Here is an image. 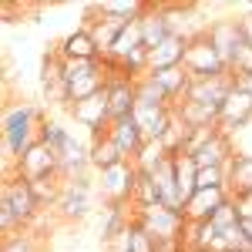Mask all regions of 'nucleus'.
<instances>
[{
  "mask_svg": "<svg viewBox=\"0 0 252 252\" xmlns=\"http://www.w3.org/2000/svg\"><path fill=\"white\" fill-rule=\"evenodd\" d=\"M37 198L31 192V182L24 178H7L3 185V202H0V225L3 235H17L34 215H37Z\"/></svg>",
  "mask_w": 252,
  "mask_h": 252,
  "instance_id": "obj_1",
  "label": "nucleus"
},
{
  "mask_svg": "<svg viewBox=\"0 0 252 252\" xmlns=\"http://www.w3.org/2000/svg\"><path fill=\"white\" fill-rule=\"evenodd\" d=\"M37 121H40V115L34 104H14L7 111V118H3V148L14 158H20L31 145L40 141V128L44 125H37Z\"/></svg>",
  "mask_w": 252,
  "mask_h": 252,
  "instance_id": "obj_2",
  "label": "nucleus"
},
{
  "mask_svg": "<svg viewBox=\"0 0 252 252\" xmlns=\"http://www.w3.org/2000/svg\"><path fill=\"white\" fill-rule=\"evenodd\" d=\"M135 222L155 239L158 246H165V242H185V235H182L189 229L185 212H172L165 205H145V209H138Z\"/></svg>",
  "mask_w": 252,
  "mask_h": 252,
  "instance_id": "obj_3",
  "label": "nucleus"
},
{
  "mask_svg": "<svg viewBox=\"0 0 252 252\" xmlns=\"http://www.w3.org/2000/svg\"><path fill=\"white\" fill-rule=\"evenodd\" d=\"M182 67L192 74V81H205V78H222V74H229V67H225L222 54L215 51V44L209 40L205 31L195 34V37L189 40V51H185Z\"/></svg>",
  "mask_w": 252,
  "mask_h": 252,
  "instance_id": "obj_4",
  "label": "nucleus"
},
{
  "mask_svg": "<svg viewBox=\"0 0 252 252\" xmlns=\"http://www.w3.org/2000/svg\"><path fill=\"white\" fill-rule=\"evenodd\" d=\"M235 84H239V81H235L232 74H222V78H205V81H192V88H189L185 101H192V104H198V108H205V111H212V115L219 118V111H222V104H225V97L232 94Z\"/></svg>",
  "mask_w": 252,
  "mask_h": 252,
  "instance_id": "obj_5",
  "label": "nucleus"
},
{
  "mask_svg": "<svg viewBox=\"0 0 252 252\" xmlns=\"http://www.w3.org/2000/svg\"><path fill=\"white\" fill-rule=\"evenodd\" d=\"M135 185H138L135 161H121L115 168L101 172V195L108 198V205H125L128 198H135Z\"/></svg>",
  "mask_w": 252,
  "mask_h": 252,
  "instance_id": "obj_6",
  "label": "nucleus"
},
{
  "mask_svg": "<svg viewBox=\"0 0 252 252\" xmlns=\"http://www.w3.org/2000/svg\"><path fill=\"white\" fill-rule=\"evenodd\" d=\"M58 172V155L44 145V141H37V145H31L24 155L17 158V178H24V182H37V178H54Z\"/></svg>",
  "mask_w": 252,
  "mask_h": 252,
  "instance_id": "obj_7",
  "label": "nucleus"
},
{
  "mask_svg": "<svg viewBox=\"0 0 252 252\" xmlns=\"http://www.w3.org/2000/svg\"><path fill=\"white\" fill-rule=\"evenodd\" d=\"M252 118V94L246 88H239L235 84L232 94L225 97V104H222V111H219V131L222 135H229V131H239V128H246Z\"/></svg>",
  "mask_w": 252,
  "mask_h": 252,
  "instance_id": "obj_8",
  "label": "nucleus"
},
{
  "mask_svg": "<svg viewBox=\"0 0 252 252\" xmlns=\"http://www.w3.org/2000/svg\"><path fill=\"white\" fill-rule=\"evenodd\" d=\"M58 209L64 219H84L91 212V182H88V175L64 182V195H61Z\"/></svg>",
  "mask_w": 252,
  "mask_h": 252,
  "instance_id": "obj_9",
  "label": "nucleus"
},
{
  "mask_svg": "<svg viewBox=\"0 0 252 252\" xmlns=\"http://www.w3.org/2000/svg\"><path fill=\"white\" fill-rule=\"evenodd\" d=\"M192 161L198 165V168H225V165L232 161V145H229V135H222V131L215 128L212 135H209L192 152Z\"/></svg>",
  "mask_w": 252,
  "mask_h": 252,
  "instance_id": "obj_10",
  "label": "nucleus"
},
{
  "mask_svg": "<svg viewBox=\"0 0 252 252\" xmlns=\"http://www.w3.org/2000/svg\"><path fill=\"white\" fill-rule=\"evenodd\" d=\"M229 202L225 189H195V195L185 202V219L189 222H212V215Z\"/></svg>",
  "mask_w": 252,
  "mask_h": 252,
  "instance_id": "obj_11",
  "label": "nucleus"
},
{
  "mask_svg": "<svg viewBox=\"0 0 252 252\" xmlns=\"http://www.w3.org/2000/svg\"><path fill=\"white\" fill-rule=\"evenodd\" d=\"M205 34H209V40L215 44V51L222 54L225 67L232 64V58L239 54V47L246 44V37H242V27H239V17H235V20H219V24H212Z\"/></svg>",
  "mask_w": 252,
  "mask_h": 252,
  "instance_id": "obj_12",
  "label": "nucleus"
},
{
  "mask_svg": "<svg viewBox=\"0 0 252 252\" xmlns=\"http://www.w3.org/2000/svg\"><path fill=\"white\" fill-rule=\"evenodd\" d=\"M225 192L232 202H246L252 195V155H232L225 165Z\"/></svg>",
  "mask_w": 252,
  "mask_h": 252,
  "instance_id": "obj_13",
  "label": "nucleus"
},
{
  "mask_svg": "<svg viewBox=\"0 0 252 252\" xmlns=\"http://www.w3.org/2000/svg\"><path fill=\"white\" fill-rule=\"evenodd\" d=\"M189 40L192 37H168L161 40L155 51H148V74H155V71H168V67H182V61H185V51H189Z\"/></svg>",
  "mask_w": 252,
  "mask_h": 252,
  "instance_id": "obj_14",
  "label": "nucleus"
},
{
  "mask_svg": "<svg viewBox=\"0 0 252 252\" xmlns=\"http://www.w3.org/2000/svg\"><path fill=\"white\" fill-rule=\"evenodd\" d=\"M108 138L118 145V152L128 158V161H131V158L141 152V145H145V135H141V128H138L135 115H131V118H121V121H111Z\"/></svg>",
  "mask_w": 252,
  "mask_h": 252,
  "instance_id": "obj_15",
  "label": "nucleus"
},
{
  "mask_svg": "<svg viewBox=\"0 0 252 252\" xmlns=\"http://www.w3.org/2000/svg\"><path fill=\"white\" fill-rule=\"evenodd\" d=\"M135 121L141 128V135H145V141H158L172 128L175 111L172 108H135Z\"/></svg>",
  "mask_w": 252,
  "mask_h": 252,
  "instance_id": "obj_16",
  "label": "nucleus"
},
{
  "mask_svg": "<svg viewBox=\"0 0 252 252\" xmlns=\"http://www.w3.org/2000/svg\"><path fill=\"white\" fill-rule=\"evenodd\" d=\"M138 27H141V44H145V51H155L161 40L172 37L168 20H165V14H161V7H152V3H148V10L138 17Z\"/></svg>",
  "mask_w": 252,
  "mask_h": 252,
  "instance_id": "obj_17",
  "label": "nucleus"
},
{
  "mask_svg": "<svg viewBox=\"0 0 252 252\" xmlns=\"http://www.w3.org/2000/svg\"><path fill=\"white\" fill-rule=\"evenodd\" d=\"M58 54L64 61H101V58H104V54H101V47L94 44V37H91L88 31H78V34L64 37V44H61Z\"/></svg>",
  "mask_w": 252,
  "mask_h": 252,
  "instance_id": "obj_18",
  "label": "nucleus"
},
{
  "mask_svg": "<svg viewBox=\"0 0 252 252\" xmlns=\"http://www.w3.org/2000/svg\"><path fill=\"white\" fill-rule=\"evenodd\" d=\"M155 84L168 94V101L175 104V97H185L189 94V88H192V74L185 71V67H168V71H155L152 74Z\"/></svg>",
  "mask_w": 252,
  "mask_h": 252,
  "instance_id": "obj_19",
  "label": "nucleus"
},
{
  "mask_svg": "<svg viewBox=\"0 0 252 252\" xmlns=\"http://www.w3.org/2000/svg\"><path fill=\"white\" fill-rule=\"evenodd\" d=\"M88 161H91V168L108 172V168H115V165L128 161V158L121 155V152H118V145L104 135V138H97V141H91V145H88Z\"/></svg>",
  "mask_w": 252,
  "mask_h": 252,
  "instance_id": "obj_20",
  "label": "nucleus"
},
{
  "mask_svg": "<svg viewBox=\"0 0 252 252\" xmlns=\"http://www.w3.org/2000/svg\"><path fill=\"white\" fill-rule=\"evenodd\" d=\"M135 94H138V108H172L168 94L155 84L152 74H145V78L135 81Z\"/></svg>",
  "mask_w": 252,
  "mask_h": 252,
  "instance_id": "obj_21",
  "label": "nucleus"
},
{
  "mask_svg": "<svg viewBox=\"0 0 252 252\" xmlns=\"http://www.w3.org/2000/svg\"><path fill=\"white\" fill-rule=\"evenodd\" d=\"M239 222H242V205H239V202H232V198H229V202H225V205L212 215V225L219 229V232L232 229V225H239Z\"/></svg>",
  "mask_w": 252,
  "mask_h": 252,
  "instance_id": "obj_22",
  "label": "nucleus"
},
{
  "mask_svg": "<svg viewBox=\"0 0 252 252\" xmlns=\"http://www.w3.org/2000/svg\"><path fill=\"white\" fill-rule=\"evenodd\" d=\"M3 252H37V246H34L31 235L17 232V235H7L3 239Z\"/></svg>",
  "mask_w": 252,
  "mask_h": 252,
  "instance_id": "obj_23",
  "label": "nucleus"
},
{
  "mask_svg": "<svg viewBox=\"0 0 252 252\" xmlns=\"http://www.w3.org/2000/svg\"><path fill=\"white\" fill-rule=\"evenodd\" d=\"M239 27H242V37H246V44L252 47V14H242V17H239Z\"/></svg>",
  "mask_w": 252,
  "mask_h": 252,
  "instance_id": "obj_24",
  "label": "nucleus"
}]
</instances>
